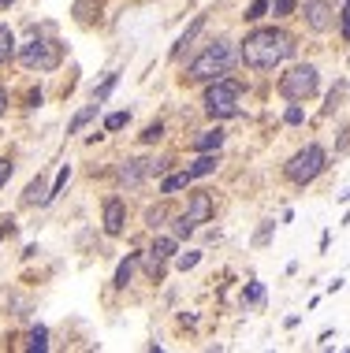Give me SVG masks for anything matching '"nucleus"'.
Wrapping results in <instances>:
<instances>
[{"label": "nucleus", "instance_id": "obj_14", "mask_svg": "<svg viewBox=\"0 0 350 353\" xmlns=\"http://www.w3.org/2000/svg\"><path fill=\"white\" fill-rule=\"evenodd\" d=\"M23 205H49V190H45L41 179H34L30 186H26V194H23Z\"/></svg>", "mask_w": 350, "mask_h": 353}, {"label": "nucleus", "instance_id": "obj_35", "mask_svg": "<svg viewBox=\"0 0 350 353\" xmlns=\"http://www.w3.org/2000/svg\"><path fill=\"white\" fill-rule=\"evenodd\" d=\"M4 231H8V227H0V242H4Z\"/></svg>", "mask_w": 350, "mask_h": 353}, {"label": "nucleus", "instance_id": "obj_25", "mask_svg": "<svg viewBox=\"0 0 350 353\" xmlns=\"http://www.w3.org/2000/svg\"><path fill=\"white\" fill-rule=\"evenodd\" d=\"M119 127H127V112H112L105 119V130H119Z\"/></svg>", "mask_w": 350, "mask_h": 353}, {"label": "nucleus", "instance_id": "obj_4", "mask_svg": "<svg viewBox=\"0 0 350 353\" xmlns=\"http://www.w3.org/2000/svg\"><path fill=\"white\" fill-rule=\"evenodd\" d=\"M317 90H320V74L313 63H298V68H291L287 74L280 79V93L287 101H309V97H317Z\"/></svg>", "mask_w": 350, "mask_h": 353}, {"label": "nucleus", "instance_id": "obj_29", "mask_svg": "<svg viewBox=\"0 0 350 353\" xmlns=\"http://www.w3.org/2000/svg\"><path fill=\"white\" fill-rule=\"evenodd\" d=\"M339 26H343V37H347V41H350V0H347L343 15H339Z\"/></svg>", "mask_w": 350, "mask_h": 353}, {"label": "nucleus", "instance_id": "obj_30", "mask_svg": "<svg viewBox=\"0 0 350 353\" xmlns=\"http://www.w3.org/2000/svg\"><path fill=\"white\" fill-rule=\"evenodd\" d=\"M164 216H168V208H149L146 219H149V227H160V219H164Z\"/></svg>", "mask_w": 350, "mask_h": 353}, {"label": "nucleus", "instance_id": "obj_34", "mask_svg": "<svg viewBox=\"0 0 350 353\" xmlns=\"http://www.w3.org/2000/svg\"><path fill=\"white\" fill-rule=\"evenodd\" d=\"M4 4H15V0H0V8H4Z\"/></svg>", "mask_w": 350, "mask_h": 353}, {"label": "nucleus", "instance_id": "obj_7", "mask_svg": "<svg viewBox=\"0 0 350 353\" xmlns=\"http://www.w3.org/2000/svg\"><path fill=\"white\" fill-rule=\"evenodd\" d=\"M209 216H213V197L209 194H194L191 208H186L183 216H175V234L179 238H191L197 223H209Z\"/></svg>", "mask_w": 350, "mask_h": 353}, {"label": "nucleus", "instance_id": "obj_17", "mask_svg": "<svg viewBox=\"0 0 350 353\" xmlns=\"http://www.w3.org/2000/svg\"><path fill=\"white\" fill-rule=\"evenodd\" d=\"M202 26H205V15H197L194 19V26H191V30H186L183 37H179V41H175V49H172V56H179V52H183L186 49V45H191L194 41V37H197V30H202Z\"/></svg>", "mask_w": 350, "mask_h": 353}, {"label": "nucleus", "instance_id": "obj_28", "mask_svg": "<svg viewBox=\"0 0 350 353\" xmlns=\"http://www.w3.org/2000/svg\"><path fill=\"white\" fill-rule=\"evenodd\" d=\"M197 261H202V253H183V256H179V268L186 272V268H194Z\"/></svg>", "mask_w": 350, "mask_h": 353}, {"label": "nucleus", "instance_id": "obj_26", "mask_svg": "<svg viewBox=\"0 0 350 353\" xmlns=\"http://www.w3.org/2000/svg\"><path fill=\"white\" fill-rule=\"evenodd\" d=\"M295 12V0H272V15H291Z\"/></svg>", "mask_w": 350, "mask_h": 353}, {"label": "nucleus", "instance_id": "obj_6", "mask_svg": "<svg viewBox=\"0 0 350 353\" xmlns=\"http://www.w3.org/2000/svg\"><path fill=\"white\" fill-rule=\"evenodd\" d=\"M324 168H328L324 149H320V145H306V149H298L295 157L287 160V179H291V183H298V186H306V183H313Z\"/></svg>", "mask_w": 350, "mask_h": 353}, {"label": "nucleus", "instance_id": "obj_33", "mask_svg": "<svg viewBox=\"0 0 350 353\" xmlns=\"http://www.w3.org/2000/svg\"><path fill=\"white\" fill-rule=\"evenodd\" d=\"M4 112H8V90L0 85V116H4Z\"/></svg>", "mask_w": 350, "mask_h": 353}, {"label": "nucleus", "instance_id": "obj_1", "mask_svg": "<svg viewBox=\"0 0 350 353\" xmlns=\"http://www.w3.org/2000/svg\"><path fill=\"white\" fill-rule=\"evenodd\" d=\"M295 56V37L280 26H264V30H253L242 41V63L253 71H269L276 63L291 60Z\"/></svg>", "mask_w": 350, "mask_h": 353}, {"label": "nucleus", "instance_id": "obj_16", "mask_svg": "<svg viewBox=\"0 0 350 353\" xmlns=\"http://www.w3.org/2000/svg\"><path fill=\"white\" fill-rule=\"evenodd\" d=\"M135 268H138V256H127V261H119V268H116V286H127L130 283V275H135Z\"/></svg>", "mask_w": 350, "mask_h": 353}, {"label": "nucleus", "instance_id": "obj_19", "mask_svg": "<svg viewBox=\"0 0 350 353\" xmlns=\"http://www.w3.org/2000/svg\"><path fill=\"white\" fill-rule=\"evenodd\" d=\"M12 52H15V37H12L8 26H0V63L12 60Z\"/></svg>", "mask_w": 350, "mask_h": 353}, {"label": "nucleus", "instance_id": "obj_18", "mask_svg": "<svg viewBox=\"0 0 350 353\" xmlns=\"http://www.w3.org/2000/svg\"><path fill=\"white\" fill-rule=\"evenodd\" d=\"M93 116H97V101H93V104H90V108H82V112H79V116H75V119H71V127H68V134H79V130H82V127H86V123H90Z\"/></svg>", "mask_w": 350, "mask_h": 353}, {"label": "nucleus", "instance_id": "obj_32", "mask_svg": "<svg viewBox=\"0 0 350 353\" xmlns=\"http://www.w3.org/2000/svg\"><path fill=\"white\" fill-rule=\"evenodd\" d=\"M8 179H12V160H0V186H4Z\"/></svg>", "mask_w": 350, "mask_h": 353}, {"label": "nucleus", "instance_id": "obj_22", "mask_svg": "<svg viewBox=\"0 0 350 353\" xmlns=\"http://www.w3.org/2000/svg\"><path fill=\"white\" fill-rule=\"evenodd\" d=\"M68 179H71V168H68V164H64V168H60V175H56V183L49 186V201H52V197H56V194H60V190H64V186H68Z\"/></svg>", "mask_w": 350, "mask_h": 353}, {"label": "nucleus", "instance_id": "obj_2", "mask_svg": "<svg viewBox=\"0 0 350 353\" xmlns=\"http://www.w3.org/2000/svg\"><path fill=\"white\" fill-rule=\"evenodd\" d=\"M231 63H235V49H231L228 37H220V41H209V45H205L202 56H194L191 68H186V74H191L194 82H209V79H216V74L228 71Z\"/></svg>", "mask_w": 350, "mask_h": 353}, {"label": "nucleus", "instance_id": "obj_21", "mask_svg": "<svg viewBox=\"0 0 350 353\" xmlns=\"http://www.w3.org/2000/svg\"><path fill=\"white\" fill-rule=\"evenodd\" d=\"M116 82H119V74H108V79H105V82H101V85H97V90H93V101H97V104H101V101H105V97H108V93H112V90H116Z\"/></svg>", "mask_w": 350, "mask_h": 353}, {"label": "nucleus", "instance_id": "obj_10", "mask_svg": "<svg viewBox=\"0 0 350 353\" xmlns=\"http://www.w3.org/2000/svg\"><path fill=\"white\" fill-rule=\"evenodd\" d=\"M123 223H127V208H123L119 197H108L105 201V231L116 238V234H123Z\"/></svg>", "mask_w": 350, "mask_h": 353}, {"label": "nucleus", "instance_id": "obj_13", "mask_svg": "<svg viewBox=\"0 0 350 353\" xmlns=\"http://www.w3.org/2000/svg\"><path fill=\"white\" fill-rule=\"evenodd\" d=\"M220 145H224V130H220V127H216V130H205L202 138H194V149H197V152H216Z\"/></svg>", "mask_w": 350, "mask_h": 353}, {"label": "nucleus", "instance_id": "obj_12", "mask_svg": "<svg viewBox=\"0 0 350 353\" xmlns=\"http://www.w3.org/2000/svg\"><path fill=\"white\" fill-rule=\"evenodd\" d=\"M220 168V157H216V152H202V160H194L191 168V179H202V175H213V171Z\"/></svg>", "mask_w": 350, "mask_h": 353}, {"label": "nucleus", "instance_id": "obj_27", "mask_svg": "<svg viewBox=\"0 0 350 353\" xmlns=\"http://www.w3.org/2000/svg\"><path fill=\"white\" fill-rule=\"evenodd\" d=\"M264 12H269V0H257V4L246 8V19H261Z\"/></svg>", "mask_w": 350, "mask_h": 353}, {"label": "nucleus", "instance_id": "obj_11", "mask_svg": "<svg viewBox=\"0 0 350 353\" xmlns=\"http://www.w3.org/2000/svg\"><path fill=\"white\" fill-rule=\"evenodd\" d=\"M153 171V160H127V164L119 168V183H127V186H138L142 179Z\"/></svg>", "mask_w": 350, "mask_h": 353}, {"label": "nucleus", "instance_id": "obj_24", "mask_svg": "<svg viewBox=\"0 0 350 353\" xmlns=\"http://www.w3.org/2000/svg\"><path fill=\"white\" fill-rule=\"evenodd\" d=\"M160 134H164V127H160V123H149L146 134H142V141H146V145H153V141H160Z\"/></svg>", "mask_w": 350, "mask_h": 353}, {"label": "nucleus", "instance_id": "obj_8", "mask_svg": "<svg viewBox=\"0 0 350 353\" xmlns=\"http://www.w3.org/2000/svg\"><path fill=\"white\" fill-rule=\"evenodd\" d=\"M336 12H332V4L328 0H306L302 4V19H306V26L309 30H317V34H324V30H332V19Z\"/></svg>", "mask_w": 350, "mask_h": 353}, {"label": "nucleus", "instance_id": "obj_15", "mask_svg": "<svg viewBox=\"0 0 350 353\" xmlns=\"http://www.w3.org/2000/svg\"><path fill=\"white\" fill-rule=\"evenodd\" d=\"M194 179H191V171H179V175H168L164 183H160V194H175V190H183V186H191Z\"/></svg>", "mask_w": 350, "mask_h": 353}, {"label": "nucleus", "instance_id": "obj_5", "mask_svg": "<svg viewBox=\"0 0 350 353\" xmlns=\"http://www.w3.org/2000/svg\"><path fill=\"white\" fill-rule=\"evenodd\" d=\"M19 60H23V68H30V71H56L60 60H64V45L52 41V37H34L30 45H23Z\"/></svg>", "mask_w": 350, "mask_h": 353}, {"label": "nucleus", "instance_id": "obj_3", "mask_svg": "<svg viewBox=\"0 0 350 353\" xmlns=\"http://www.w3.org/2000/svg\"><path fill=\"white\" fill-rule=\"evenodd\" d=\"M239 101H242V85L231 79H220L205 90V112L213 119H231L239 116Z\"/></svg>", "mask_w": 350, "mask_h": 353}, {"label": "nucleus", "instance_id": "obj_23", "mask_svg": "<svg viewBox=\"0 0 350 353\" xmlns=\"http://www.w3.org/2000/svg\"><path fill=\"white\" fill-rule=\"evenodd\" d=\"M242 298L250 301V305H261V301H264V286H261V283H250V286H246Z\"/></svg>", "mask_w": 350, "mask_h": 353}, {"label": "nucleus", "instance_id": "obj_20", "mask_svg": "<svg viewBox=\"0 0 350 353\" xmlns=\"http://www.w3.org/2000/svg\"><path fill=\"white\" fill-rule=\"evenodd\" d=\"M26 350H37V353H45V350H49V331H45V327H37L34 335H30V342H26Z\"/></svg>", "mask_w": 350, "mask_h": 353}, {"label": "nucleus", "instance_id": "obj_31", "mask_svg": "<svg viewBox=\"0 0 350 353\" xmlns=\"http://www.w3.org/2000/svg\"><path fill=\"white\" fill-rule=\"evenodd\" d=\"M283 119H287L291 127H298V123H302V108H298V104H291V108H287V116H283Z\"/></svg>", "mask_w": 350, "mask_h": 353}, {"label": "nucleus", "instance_id": "obj_9", "mask_svg": "<svg viewBox=\"0 0 350 353\" xmlns=\"http://www.w3.org/2000/svg\"><path fill=\"white\" fill-rule=\"evenodd\" d=\"M175 253V242L172 238H157L153 245H149V261H146V272L153 275V279H160V275H164V261L168 256Z\"/></svg>", "mask_w": 350, "mask_h": 353}]
</instances>
